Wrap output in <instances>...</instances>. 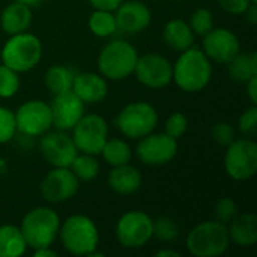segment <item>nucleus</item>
Returning a JSON list of instances; mask_svg holds the SVG:
<instances>
[{"label":"nucleus","instance_id":"obj_1","mask_svg":"<svg viewBox=\"0 0 257 257\" xmlns=\"http://www.w3.org/2000/svg\"><path fill=\"white\" fill-rule=\"evenodd\" d=\"M211 78L212 62L200 48L190 47L181 51L173 65V81L181 90L187 93L200 92L211 83Z\"/></svg>","mask_w":257,"mask_h":257},{"label":"nucleus","instance_id":"obj_2","mask_svg":"<svg viewBox=\"0 0 257 257\" xmlns=\"http://www.w3.org/2000/svg\"><path fill=\"white\" fill-rule=\"evenodd\" d=\"M57 238L72 256L89 257L99 245V232L95 221L83 214H74L60 223Z\"/></svg>","mask_w":257,"mask_h":257},{"label":"nucleus","instance_id":"obj_3","mask_svg":"<svg viewBox=\"0 0 257 257\" xmlns=\"http://www.w3.org/2000/svg\"><path fill=\"white\" fill-rule=\"evenodd\" d=\"M60 223L62 220L59 214L48 206H38L29 211L20 224L27 248L38 250L51 247L59 236Z\"/></svg>","mask_w":257,"mask_h":257},{"label":"nucleus","instance_id":"obj_4","mask_svg":"<svg viewBox=\"0 0 257 257\" xmlns=\"http://www.w3.org/2000/svg\"><path fill=\"white\" fill-rule=\"evenodd\" d=\"M139 60L137 48L123 39L110 41L101 50L96 65L99 74L105 80L120 81L134 74Z\"/></svg>","mask_w":257,"mask_h":257},{"label":"nucleus","instance_id":"obj_5","mask_svg":"<svg viewBox=\"0 0 257 257\" xmlns=\"http://www.w3.org/2000/svg\"><path fill=\"white\" fill-rule=\"evenodd\" d=\"M0 57L2 63L15 72H29L36 68L42 59V42L29 30L11 35L2 47Z\"/></svg>","mask_w":257,"mask_h":257},{"label":"nucleus","instance_id":"obj_6","mask_svg":"<svg viewBox=\"0 0 257 257\" xmlns=\"http://www.w3.org/2000/svg\"><path fill=\"white\" fill-rule=\"evenodd\" d=\"M187 250L194 257H218L230 247L227 226L217 221H202L187 235Z\"/></svg>","mask_w":257,"mask_h":257},{"label":"nucleus","instance_id":"obj_7","mask_svg":"<svg viewBox=\"0 0 257 257\" xmlns=\"http://www.w3.org/2000/svg\"><path fill=\"white\" fill-rule=\"evenodd\" d=\"M158 125V111L146 101L126 104L116 117L119 133L131 140H139L152 133Z\"/></svg>","mask_w":257,"mask_h":257},{"label":"nucleus","instance_id":"obj_8","mask_svg":"<svg viewBox=\"0 0 257 257\" xmlns=\"http://www.w3.org/2000/svg\"><path fill=\"white\" fill-rule=\"evenodd\" d=\"M224 170L233 181H248L257 173V145L250 137L235 139L226 146Z\"/></svg>","mask_w":257,"mask_h":257},{"label":"nucleus","instance_id":"obj_9","mask_svg":"<svg viewBox=\"0 0 257 257\" xmlns=\"http://www.w3.org/2000/svg\"><path fill=\"white\" fill-rule=\"evenodd\" d=\"M154 220L143 211L125 212L116 224V239L128 250L145 247L152 239Z\"/></svg>","mask_w":257,"mask_h":257},{"label":"nucleus","instance_id":"obj_10","mask_svg":"<svg viewBox=\"0 0 257 257\" xmlns=\"http://www.w3.org/2000/svg\"><path fill=\"white\" fill-rule=\"evenodd\" d=\"M72 140L81 154L99 155L104 143L108 139V123L99 114H86L71 130Z\"/></svg>","mask_w":257,"mask_h":257},{"label":"nucleus","instance_id":"obj_11","mask_svg":"<svg viewBox=\"0 0 257 257\" xmlns=\"http://www.w3.org/2000/svg\"><path fill=\"white\" fill-rule=\"evenodd\" d=\"M15 114L17 133L26 137H41L53 126L50 104L41 99H30L21 104Z\"/></svg>","mask_w":257,"mask_h":257},{"label":"nucleus","instance_id":"obj_12","mask_svg":"<svg viewBox=\"0 0 257 257\" xmlns=\"http://www.w3.org/2000/svg\"><path fill=\"white\" fill-rule=\"evenodd\" d=\"M134 74L140 84L161 90L173 81V65L160 53H146L139 56Z\"/></svg>","mask_w":257,"mask_h":257},{"label":"nucleus","instance_id":"obj_13","mask_svg":"<svg viewBox=\"0 0 257 257\" xmlns=\"http://www.w3.org/2000/svg\"><path fill=\"white\" fill-rule=\"evenodd\" d=\"M136 154L139 160L152 167L166 166L178 154V140L167 136L166 133H149L148 136L139 139Z\"/></svg>","mask_w":257,"mask_h":257},{"label":"nucleus","instance_id":"obj_14","mask_svg":"<svg viewBox=\"0 0 257 257\" xmlns=\"http://www.w3.org/2000/svg\"><path fill=\"white\" fill-rule=\"evenodd\" d=\"M80 190V181L69 167H53L41 182L39 191L50 203L71 200Z\"/></svg>","mask_w":257,"mask_h":257},{"label":"nucleus","instance_id":"obj_15","mask_svg":"<svg viewBox=\"0 0 257 257\" xmlns=\"http://www.w3.org/2000/svg\"><path fill=\"white\" fill-rule=\"evenodd\" d=\"M39 152L53 167H69L78 155V149L66 131H47L41 136Z\"/></svg>","mask_w":257,"mask_h":257},{"label":"nucleus","instance_id":"obj_16","mask_svg":"<svg viewBox=\"0 0 257 257\" xmlns=\"http://www.w3.org/2000/svg\"><path fill=\"white\" fill-rule=\"evenodd\" d=\"M202 51L211 62L227 65L238 53H241L239 38L226 27H214L203 36Z\"/></svg>","mask_w":257,"mask_h":257},{"label":"nucleus","instance_id":"obj_17","mask_svg":"<svg viewBox=\"0 0 257 257\" xmlns=\"http://www.w3.org/2000/svg\"><path fill=\"white\" fill-rule=\"evenodd\" d=\"M84 105L86 104L72 90L54 95V99L50 104L53 126L60 131H71L84 116Z\"/></svg>","mask_w":257,"mask_h":257},{"label":"nucleus","instance_id":"obj_18","mask_svg":"<svg viewBox=\"0 0 257 257\" xmlns=\"http://www.w3.org/2000/svg\"><path fill=\"white\" fill-rule=\"evenodd\" d=\"M114 17L117 29L130 35L142 33L152 21V12L149 6L139 0H123L114 11Z\"/></svg>","mask_w":257,"mask_h":257},{"label":"nucleus","instance_id":"obj_19","mask_svg":"<svg viewBox=\"0 0 257 257\" xmlns=\"http://www.w3.org/2000/svg\"><path fill=\"white\" fill-rule=\"evenodd\" d=\"M84 104H98L105 99L108 93L107 80L96 72L75 74L71 89Z\"/></svg>","mask_w":257,"mask_h":257},{"label":"nucleus","instance_id":"obj_20","mask_svg":"<svg viewBox=\"0 0 257 257\" xmlns=\"http://www.w3.org/2000/svg\"><path fill=\"white\" fill-rule=\"evenodd\" d=\"M142 182L143 178L140 170L131 166L130 163L111 167L107 175V184L110 190L120 196H130L137 193L142 187Z\"/></svg>","mask_w":257,"mask_h":257},{"label":"nucleus","instance_id":"obj_21","mask_svg":"<svg viewBox=\"0 0 257 257\" xmlns=\"http://www.w3.org/2000/svg\"><path fill=\"white\" fill-rule=\"evenodd\" d=\"M227 232L230 244L241 248H250L257 242V217L254 214L245 212L238 214L229 224Z\"/></svg>","mask_w":257,"mask_h":257},{"label":"nucleus","instance_id":"obj_22","mask_svg":"<svg viewBox=\"0 0 257 257\" xmlns=\"http://www.w3.org/2000/svg\"><path fill=\"white\" fill-rule=\"evenodd\" d=\"M33 21L32 8L18 2L8 5L0 14V27L6 35H17L27 32Z\"/></svg>","mask_w":257,"mask_h":257},{"label":"nucleus","instance_id":"obj_23","mask_svg":"<svg viewBox=\"0 0 257 257\" xmlns=\"http://www.w3.org/2000/svg\"><path fill=\"white\" fill-rule=\"evenodd\" d=\"M194 33L188 23L181 18H173L167 21L163 29V41L173 51H185L194 44Z\"/></svg>","mask_w":257,"mask_h":257},{"label":"nucleus","instance_id":"obj_24","mask_svg":"<svg viewBox=\"0 0 257 257\" xmlns=\"http://www.w3.org/2000/svg\"><path fill=\"white\" fill-rule=\"evenodd\" d=\"M27 251L26 239L20 226H0V257H20Z\"/></svg>","mask_w":257,"mask_h":257},{"label":"nucleus","instance_id":"obj_25","mask_svg":"<svg viewBox=\"0 0 257 257\" xmlns=\"http://www.w3.org/2000/svg\"><path fill=\"white\" fill-rule=\"evenodd\" d=\"M227 72L233 81L245 84L251 77L257 75V54L256 53H238L227 63Z\"/></svg>","mask_w":257,"mask_h":257},{"label":"nucleus","instance_id":"obj_26","mask_svg":"<svg viewBox=\"0 0 257 257\" xmlns=\"http://www.w3.org/2000/svg\"><path fill=\"white\" fill-rule=\"evenodd\" d=\"M75 74L63 65H53L45 72V86L50 93L60 95L72 89Z\"/></svg>","mask_w":257,"mask_h":257},{"label":"nucleus","instance_id":"obj_27","mask_svg":"<svg viewBox=\"0 0 257 257\" xmlns=\"http://www.w3.org/2000/svg\"><path fill=\"white\" fill-rule=\"evenodd\" d=\"M101 155L110 167H116L128 164L133 158V151L122 139H107L101 149Z\"/></svg>","mask_w":257,"mask_h":257},{"label":"nucleus","instance_id":"obj_28","mask_svg":"<svg viewBox=\"0 0 257 257\" xmlns=\"http://www.w3.org/2000/svg\"><path fill=\"white\" fill-rule=\"evenodd\" d=\"M87 26L89 30L98 38H110L117 30L114 12L102 9H93L87 20Z\"/></svg>","mask_w":257,"mask_h":257},{"label":"nucleus","instance_id":"obj_29","mask_svg":"<svg viewBox=\"0 0 257 257\" xmlns=\"http://www.w3.org/2000/svg\"><path fill=\"white\" fill-rule=\"evenodd\" d=\"M69 169L72 170V173L77 176L78 181L89 182V181H93L95 178H98L101 166H99V161L96 160V155L78 152V155L71 163Z\"/></svg>","mask_w":257,"mask_h":257},{"label":"nucleus","instance_id":"obj_30","mask_svg":"<svg viewBox=\"0 0 257 257\" xmlns=\"http://www.w3.org/2000/svg\"><path fill=\"white\" fill-rule=\"evenodd\" d=\"M181 235V229L178 223L170 217H158L152 224V238L160 242H172L176 241Z\"/></svg>","mask_w":257,"mask_h":257},{"label":"nucleus","instance_id":"obj_31","mask_svg":"<svg viewBox=\"0 0 257 257\" xmlns=\"http://www.w3.org/2000/svg\"><path fill=\"white\" fill-rule=\"evenodd\" d=\"M20 89V74L6 65H0V98L8 99L17 95Z\"/></svg>","mask_w":257,"mask_h":257},{"label":"nucleus","instance_id":"obj_32","mask_svg":"<svg viewBox=\"0 0 257 257\" xmlns=\"http://www.w3.org/2000/svg\"><path fill=\"white\" fill-rule=\"evenodd\" d=\"M188 26L191 27L194 35L205 36L209 30L214 29V15L209 9L199 8L191 14Z\"/></svg>","mask_w":257,"mask_h":257},{"label":"nucleus","instance_id":"obj_33","mask_svg":"<svg viewBox=\"0 0 257 257\" xmlns=\"http://www.w3.org/2000/svg\"><path fill=\"white\" fill-rule=\"evenodd\" d=\"M239 214V208L238 203L230 199V197H221L217 200L215 206H214V220L223 223V224H229L236 215Z\"/></svg>","mask_w":257,"mask_h":257},{"label":"nucleus","instance_id":"obj_34","mask_svg":"<svg viewBox=\"0 0 257 257\" xmlns=\"http://www.w3.org/2000/svg\"><path fill=\"white\" fill-rule=\"evenodd\" d=\"M17 134L15 114L11 108L0 105V145L9 143Z\"/></svg>","mask_w":257,"mask_h":257},{"label":"nucleus","instance_id":"obj_35","mask_svg":"<svg viewBox=\"0 0 257 257\" xmlns=\"http://www.w3.org/2000/svg\"><path fill=\"white\" fill-rule=\"evenodd\" d=\"M188 130V119L184 113L175 111L164 122V133L175 140H179Z\"/></svg>","mask_w":257,"mask_h":257},{"label":"nucleus","instance_id":"obj_36","mask_svg":"<svg viewBox=\"0 0 257 257\" xmlns=\"http://www.w3.org/2000/svg\"><path fill=\"white\" fill-rule=\"evenodd\" d=\"M211 137L218 146H227L236 139L235 128L229 122H218L212 126L211 130Z\"/></svg>","mask_w":257,"mask_h":257},{"label":"nucleus","instance_id":"obj_37","mask_svg":"<svg viewBox=\"0 0 257 257\" xmlns=\"http://www.w3.org/2000/svg\"><path fill=\"white\" fill-rule=\"evenodd\" d=\"M238 126H239V131L245 137H253L256 134L257 107L254 104H251V107H248L247 110L242 111V114L239 116V120H238Z\"/></svg>","mask_w":257,"mask_h":257},{"label":"nucleus","instance_id":"obj_38","mask_svg":"<svg viewBox=\"0 0 257 257\" xmlns=\"http://www.w3.org/2000/svg\"><path fill=\"white\" fill-rule=\"evenodd\" d=\"M220 8L230 15H244L247 8L253 3L251 0H217Z\"/></svg>","mask_w":257,"mask_h":257},{"label":"nucleus","instance_id":"obj_39","mask_svg":"<svg viewBox=\"0 0 257 257\" xmlns=\"http://www.w3.org/2000/svg\"><path fill=\"white\" fill-rule=\"evenodd\" d=\"M122 2L123 0H89L93 9H102V11H111V12H114Z\"/></svg>","mask_w":257,"mask_h":257},{"label":"nucleus","instance_id":"obj_40","mask_svg":"<svg viewBox=\"0 0 257 257\" xmlns=\"http://www.w3.org/2000/svg\"><path fill=\"white\" fill-rule=\"evenodd\" d=\"M245 87H247V95L251 101V104H257V75L251 77L247 83H245Z\"/></svg>","mask_w":257,"mask_h":257},{"label":"nucleus","instance_id":"obj_41","mask_svg":"<svg viewBox=\"0 0 257 257\" xmlns=\"http://www.w3.org/2000/svg\"><path fill=\"white\" fill-rule=\"evenodd\" d=\"M244 15H245L247 21H248L251 26H256L257 24V3H251V5L247 8V11L244 12Z\"/></svg>","mask_w":257,"mask_h":257},{"label":"nucleus","instance_id":"obj_42","mask_svg":"<svg viewBox=\"0 0 257 257\" xmlns=\"http://www.w3.org/2000/svg\"><path fill=\"white\" fill-rule=\"evenodd\" d=\"M33 256L35 257H57L59 253L54 251L51 247H44V248H38V250H33Z\"/></svg>","mask_w":257,"mask_h":257},{"label":"nucleus","instance_id":"obj_43","mask_svg":"<svg viewBox=\"0 0 257 257\" xmlns=\"http://www.w3.org/2000/svg\"><path fill=\"white\" fill-rule=\"evenodd\" d=\"M157 257H181V253L176 251V250H172V248H164V250H158L155 253Z\"/></svg>","mask_w":257,"mask_h":257},{"label":"nucleus","instance_id":"obj_44","mask_svg":"<svg viewBox=\"0 0 257 257\" xmlns=\"http://www.w3.org/2000/svg\"><path fill=\"white\" fill-rule=\"evenodd\" d=\"M14 2H18V3H23V5H27V6L33 8V6H38L42 0H14Z\"/></svg>","mask_w":257,"mask_h":257},{"label":"nucleus","instance_id":"obj_45","mask_svg":"<svg viewBox=\"0 0 257 257\" xmlns=\"http://www.w3.org/2000/svg\"><path fill=\"white\" fill-rule=\"evenodd\" d=\"M5 172H6V161L0 158V175H3Z\"/></svg>","mask_w":257,"mask_h":257},{"label":"nucleus","instance_id":"obj_46","mask_svg":"<svg viewBox=\"0 0 257 257\" xmlns=\"http://www.w3.org/2000/svg\"><path fill=\"white\" fill-rule=\"evenodd\" d=\"M251 2H253V3H257V0H251Z\"/></svg>","mask_w":257,"mask_h":257}]
</instances>
